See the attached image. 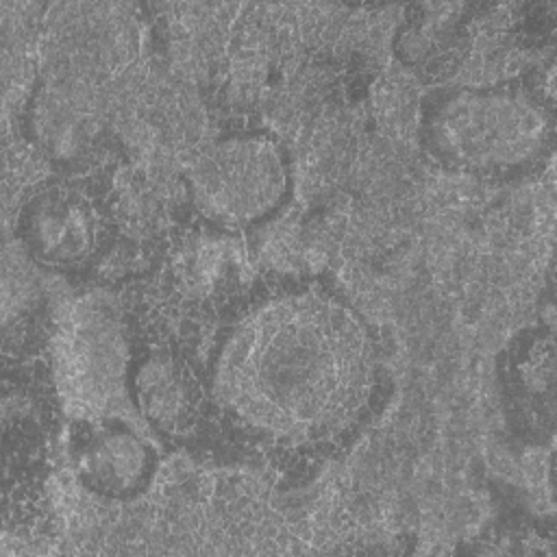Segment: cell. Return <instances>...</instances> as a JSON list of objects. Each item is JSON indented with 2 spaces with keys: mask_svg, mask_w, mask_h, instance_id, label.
I'll return each instance as SVG.
<instances>
[{
  "mask_svg": "<svg viewBox=\"0 0 557 557\" xmlns=\"http://www.w3.org/2000/svg\"><path fill=\"white\" fill-rule=\"evenodd\" d=\"M185 183L196 215L220 233H239L272 220L294 187L285 146L257 128L226 133L205 146Z\"/></svg>",
  "mask_w": 557,
  "mask_h": 557,
  "instance_id": "obj_3",
  "label": "cell"
},
{
  "mask_svg": "<svg viewBox=\"0 0 557 557\" xmlns=\"http://www.w3.org/2000/svg\"><path fill=\"white\" fill-rule=\"evenodd\" d=\"M76 479L102 498L124 500L144 492L157 470V448L115 416L83 418L70 440Z\"/></svg>",
  "mask_w": 557,
  "mask_h": 557,
  "instance_id": "obj_5",
  "label": "cell"
},
{
  "mask_svg": "<svg viewBox=\"0 0 557 557\" xmlns=\"http://www.w3.org/2000/svg\"><path fill=\"white\" fill-rule=\"evenodd\" d=\"M126 396L161 437L187 435L207 400L189 363L174 348L161 344L146 346L131 357Z\"/></svg>",
  "mask_w": 557,
  "mask_h": 557,
  "instance_id": "obj_6",
  "label": "cell"
},
{
  "mask_svg": "<svg viewBox=\"0 0 557 557\" xmlns=\"http://www.w3.org/2000/svg\"><path fill=\"white\" fill-rule=\"evenodd\" d=\"M383 361L363 313L318 278L246 298L207 368V403L246 440L322 455L352 437L379 398Z\"/></svg>",
  "mask_w": 557,
  "mask_h": 557,
  "instance_id": "obj_1",
  "label": "cell"
},
{
  "mask_svg": "<svg viewBox=\"0 0 557 557\" xmlns=\"http://www.w3.org/2000/svg\"><path fill=\"white\" fill-rule=\"evenodd\" d=\"M107 235L104 207L81 183L52 181L37 187L20 209L17 237L46 270L76 272L100 252Z\"/></svg>",
  "mask_w": 557,
  "mask_h": 557,
  "instance_id": "obj_4",
  "label": "cell"
},
{
  "mask_svg": "<svg viewBox=\"0 0 557 557\" xmlns=\"http://www.w3.org/2000/svg\"><path fill=\"white\" fill-rule=\"evenodd\" d=\"M128 361L109 318L81 311L70 322L61 346V381L83 409L102 407L117 387L126 392Z\"/></svg>",
  "mask_w": 557,
  "mask_h": 557,
  "instance_id": "obj_7",
  "label": "cell"
},
{
  "mask_svg": "<svg viewBox=\"0 0 557 557\" xmlns=\"http://www.w3.org/2000/svg\"><path fill=\"white\" fill-rule=\"evenodd\" d=\"M420 137L442 165L479 176L535 168L553 146V111L520 83L457 85L422 107Z\"/></svg>",
  "mask_w": 557,
  "mask_h": 557,
  "instance_id": "obj_2",
  "label": "cell"
}]
</instances>
